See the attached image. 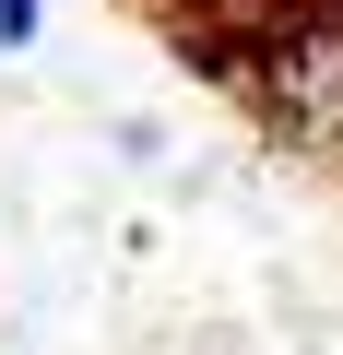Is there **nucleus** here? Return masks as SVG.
Masks as SVG:
<instances>
[{
  "mask_svg": "<svg viewBox=\"0 0 343 355\" xmlns=\"http://www.w3.org/2000/svg\"><path fill=\"white\" fill-rule=\"evenodd\" d=\"M261 107L296 142H343V12H296L261 36Z\"/></svg>",
  "mask_w": 343,
  "mask_h": 355,
  "instance_id": "nucleus-1",
  "label": "nucleus"
},
{
  "mask_svg": "<svg viewBox=\"0 0 343 355\" xmlns=\"http://www.w3.org/2000/svg\"><path fill=\"white\" fill-rule=\"evenodd\" d=\"M36 36H48V0H0V60H24Z\"/></svg>",
  "mask_w": 343,
  "mask_h": 355,
  "instance_id": "nucleus-2",
  "label": "nucleus"
}]
</instances>
